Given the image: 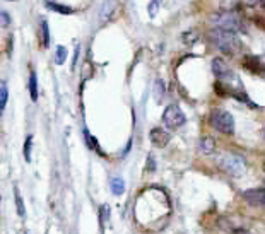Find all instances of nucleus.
Returning a JSON list of instances; mask_svg holds the SVG:
<instances>
[{"label":"nucleus","mask_w":265,"mask_h":234,"mask_svg":"<svg viewBox=\"0 0 265 234\" xmlns=\"http://www.w3.org/2000/svg\"><path fill=\"white\" fill-rule=\"evenodd\" d=\"M209 39L224 55H236L240 51V48H242L238 34L221 29V27H212L211 33H209Z\"/></svg>","instance_id":"f257e3e1"},{"label":"nucleus","mask_w":265,"mask_h":234,"mask_svg":"<svg viewBox=\"0 0 265 234\" xmlns=\"http://www.w3.org/2000/svg\"><path fill=\"white\" fill-rule=\"evenodd\" d=\"M211 22L214 24L216 27H221V29L231 31V33H247L248 26L247 22L240 17L236 12H218L211 17Z\"/></svg>","instance_id":"f03ea898"},{"label":"nucleus","mask_w":265,"mask_h":234,"mask_svg":"<svg viewBox=\"0 0 265 234\" xmlns=\"http://www.w3.org/2000/svg\"><path fill=\"white\" fill-rule=\"evenodd\" d=\"M219 166L224 173L235 176V178L243 176L248 169L247 159H245L242 154H236V152H228V154H224L219 161Z\"/></svg>","instance_id":"7ed1b4c3"},{"label":"nucleus","mask_w":265,"mask_h":234,"mask_svg":"<svg viewBox=\"0 0 265 234\" xmlns=\"http://www.w3.org/2000/svg\"><path fill=\"white\" fill-rule=\"evenodd\" d=\"M209 123L214 127L216 130L224 135H233L235 134V118L230 111L221 110V108H214L209 115Z\"/></svg>","instance_id":"20e7f679"},{"label":"nucleus","mask_w":265,"mask_h":234,"mask_svg":"<svg viewBox=\"0 0 265 234\" xmlns=\"http://www.w3.org/2000/svg\"><path fill=\"white\" fill-rule=\"evenodd\" d=\"M163 123L166 125L170 130H178L187 123V116L180 110L178 104H170L163 113Z\"/></svg>","instance_id":"39448f33"},{"label":"nucleus","mask_w":265,"mask_h":234,"mask_svg":"<svg viewBox=\"0 0 265 234\" xmlns=\"http://www.w3.org/2000/svg\"><path fill=\"white\" fill-rule=\"evenodd\" d=\"M120 3L118 0H104L101 9H99V21L101 22H108L118 14Z\"/></svg>","instance_id":"423d86ee"},{"label":"nucleus","mask_w":265,"mask_h":234,"mask_svg":"<svg viewBox=\"0 0 265 234\" xmlns=\"http://www.w3.org/2000/svg\"><path fill=\"white\" fill-rule=\"evenodd\" d=\"M242 65H243V68H247L248 72H252V74H265L264 60L257 55H247L242 60Z\"/></svg>","instance_id":"0eeeda50"},{"label":"nucleus","mask_w":265,"mask_h":234,"mask_svg":"<svg viewBox=\"0 0 265 234\" xmlns=\"http://www.w3.org/2000/svg\"><path fill=\"white\" fill-rule=\"evenodd\" d=\"M243 199L250 205H255V207H265V188L245 190Z\"/></svg>","instance_id":"6e6552de"},{"label":"nucleus","mask_w":265,"mask_h":234,"mask_svg":"<svg viewBox=\"0 0 265 234\" xmlns=\"http://www.w3.org/2000/svg\"><path fill=\"white\" fill-rule=\"evenodd\" d=\"M151 142L152 145H156V147H159V149H163V147H166L168 142H170V134H168L166 130H163V128H159V127H156V128H152L151 130Z\"/></svg>","instance_id":"1a4fd4ad"},{"label":"nucleus","mask_w":265,"mask_h":234,"mask_svg":"<svg viewBox=\"0 0 265 234\" xmlns=\"http://www.w3.org/2000/svg\"><path fill=\"white\" fill-rule=\"evenodd\" d=\"M212 74H214L218 79H224L230 74H233V70L223 58H214L212 60Z\"/></svg>","instance_id":"9d476101"},{"label":"nucleus","mask_w":265,"mask_h":234,"mask_svg":"<svg viewBox=\"0 0 265 234\" xmlns=\"http://www.w3.org/2000/svg\"><path fill=\"white\" fill-rule=\"evenodd\" d=\"M199 147H200V151L204 152V154H212V152L216 151V140L212 139V137H202L200 139V142H199Z\"/></svg>","instance_id":"9b49d317"},{"label":"nucleus","mask_w":265,"mask_h":234,"mask_svg":"<svg viewBox=\"0 0 265 234\" xmlns=\"http://www.w3.org/2000/svg\"><path fill=\"white\" fill-rule=\"evenodd\" d=\"M110 187H111V192H113V195H122V193L125 192V181L116 176V178H111Z\"/></svg>","instance_id":"f8f14e48"},{"label":"nucleus","mask_w":265,"mask_h":234,"mask_svg":"<svg viewBox=\"0 0 265 234\" xmlns=\"http://www.w3.org/2000/svg\"><path fill=\"white\" fill-rule=\"evenodd\" d=\"M7 99H9V89H7L5 82L0 80V115L3 113V110H5Z\"/></svg>","instance_id":"ddd939ff"},{"label":"nucleus","mask_w":265,"mask_h":234,"mask_svg":"<svg viewBox=\"0 0 265 234\" xmlns=\"http://www.w3.org/2000/svg\"><path fill=\"white\" fill-rule=\"evenodd\" d=\"M45 7L46 9H50V10H55V12H58V14H65V15H69L72 14V10L70 7H67V5H60V3H55V2H45Z\"/></svg>","instance_id":"4468645a"},{"label":"nucleus","mask_w":265,"mask_h":234,"mask_svg":"<svg viewBox=\"0 0 265 234\" xmlns=\"http://www.w3.org/2000/svg\"><path fill=\"white\" fill-rule=\"evenodd\" d=\"M29 92H31V99L33 101L38 99V77H36L34 70H31L29 74Z\"/></svg>","instance_id":"2eb2a0df"},{"label":"nucleus","mask_w":265,"mask_h":234,"mask_svg":"<svg viewBox=\"0 0 265 234\" xmlns=\"http://www.w3.org/2000/svg\"><path fill=\"white\" fill-rule=\"evenodd\" d=\"M84 137H86V144H87V147L92 149V151H98V152H101L99 151V145H98V140L92 137L89 132L87 130H84Z\"/></svg>","instance_id":"dca6fc26"},{"label":"nucleus","mask_w":265,"mask_h":234,"mask_svg":"<svg viewBox=\"0 0 265 234\" xmlns=\"http://www.w3.org/2000/svg\"><path fill=\"white\" fill-rule=\"evenodd\" d=\"M67 60V48L65 46H57V56H55V63L57 65H63Z\"/></svg>","instance_id":"f3484780"},{"label":"nucleus","mask_w":265,"mask_h":234,"mask_svg":"<svg viewBox=\"0 0 265 234\" xmlns=\"http://www.w3.org/2000/svg\"><path fill=\"white\" fill-rule=\"evenodd\" d=\"M14 197H15V207H17V214L21 217H24V214H26V211H24V202H22V199H21V193H19V190L15 188L14 190Z\"/></svg>","instance_id":"a211bd4d"},{"label":"nucleus","mask_w":265,"mask_h":234,"mask_svg":"<svg viewBox=\"0 0 265 234\" xmlns=\"http://www.w3.org/2000/svg\"><path fill=\"white\" fill-rule=\"evenodd\" d=\"M154 96H156V101H161L163 99V96H164V84H163V80H156V84H154Z\"/></svg>","instance_id":"6ab92c4d"},{"label":"nucleus","mask_w":265,"mask_h":234,"mask_svg":"<svg viewBox=\"0 0 265 234\" xmlns=\"http://www.w3.org/2000/svg\"><path fill=\"white\" fill-rule=\"evenodd\" d=\"M41 34H43V46H48L50 45V31H48V24L45 19L41 21Z\"/></svg>","instance_id":"aec40b11"},{"label":"nucleus","mask_w":265,"mask_h":234,"mask_svg":"<svg viewBox=\"0 0 265 234\" xmlns=\"http://www.w3.org/2000/svg\"><path fill=\"white\" fill-rule=\"evenodd\" d=\"M31 144H33V135H27L26 142H24V157L27 163L31 161Z\"/></svg>","instance_id":"412c9836"},{"label":"nucleus","mask_w":265,"mask_h":234,"mask_svg":"<svg viewBox=\"0 0 265 234\" xmlns=\"http://www.w3.org/2000/svg\"><path fill=\"white\" fill-rule=\"evenodd\" d=\"M108 219H110V207H108V205H103V207L99 209V223H101V228Z\"/></svg>","instance_id":"4be33fe9"},{"label":"nucleus","mask_w":265,"mask_h":234,"mask_svg":"<svg viewBox=\"0 0 265 234\" xmlns=\"http://www.w3.org/2000/svg\"><path fill=\"white\" fill-rule=\"evenodd\" d=\"M159 5H161V0H151V3H149V14H151V17H154V15L158 14Z\"/></svg>","instance_id":"5701e85b"},{"label":"nucleus","mask_w":265,"mask_h":234,"mask_svg":"<svg viewBox=\"0 0 265 234\" xmlns=\"http://www.w3.org/2000/svg\"><path fill=\"white\" fill-rule=\"evenodd\" d=\"M10 24V15L7 12L0 10V27H7Z\"/></svg>","instance_id":"b1692460"},{"label":"nucleus","mask_w":265,"mask_h":234,"mask_svg":"<svg viewBox=\"0 0 265 234\" xmlns=\"http://www.w3.org/2000/svg\"><path fill=\"white\" fill-rule=\"evenodd\" d=\"M245 3H248V5H260V3L264 2V0H243Z\"/></svg>","instance_id":"393cba45"},{"label":"nucleus","mask_w":265,"mask_h":234,"mask_svg":"<svg viewBox=\"0 0 265 234\" xmlns=\"http://www.w3.org/2000/svg\"><path fill=\"white\" fill-rule=\"evenodd\" d=\"M233 234H252L250 231H247V229H235Z\"/></svg>","instance_id":"a878e982"}]
</instances>
